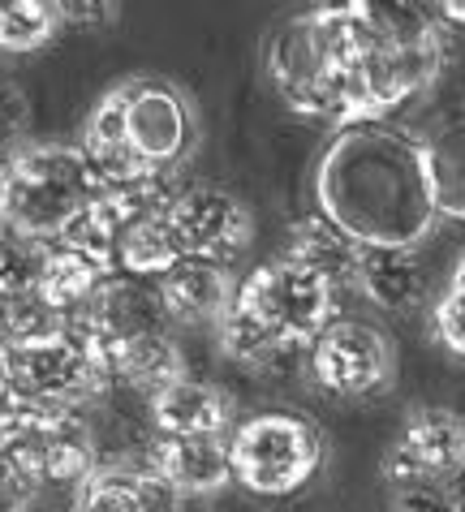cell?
Returning <instances> with one entry per match:
<instances>
[{
	"label": "cell",
	"mask_w": 465,
	"mask_h": 512,
	"mask_svg": "<svg viewBox=\"0 0 465 512\" xmlns=\"http://www.w3.org/2000/svg\"><path fill=\"white\" fill-rule=\"evenodd\" d=\"M315 207L362 250H418L440 220L422 138L384 121L336 130L315 164Z\"/></svg>",
	"instance_id": "6da1fadb"
},
{
	"label": "cell",
	"mask_w": 465,
	"mask_h": 512,
	"mask_svg": "<svg viewBox=\"0 0 465 512\" xmlns=\"http://www.w3.org/2000/svg\"><path fill=\"white\" fill-rule=\"evenodd\" d=\"M199 112L173 78H130L112 87L91 108L82 125L87 160L100 181L138 186V181H168L199 151Z\"/></svg>",
	"instance_id": "7a4b0ae2"
},
{
	"label": "cell",
	"mask_w": 465,
	"mask_h": 512,
	"mask_svg": "<svg viewBox=\"0 0 465 512\" xmlns=\"http://www.w3.org/2000/svg\"><path fill=\"white\" fill-rule=\"evenodd\" d=\"M104 190L78 142H31L0 164V233L52 246Z\"/></svg>",
	"instance_id": "3957f363"
},
{
	"label": "cell",
	"mask_w": 465,
	"mask_h": 512,
	"mask_svg": "<svg viewBox=\"0 0 465 512\" xmlns=\"http://www.w3.org/2000/svg\"><path fill=\"white\" fill-rule=\"evenodd\" d=\"M0 461L18 474L26 487L35 482H78L100 465L95 431L82 409L48 405L35 396L9 392L0 396Z\"/></svg>",
	"instance_id": "277c9868"
},
{
	"label": "cell",
	"mask_w": 465,
	"mask_h": 512,
	"mask_svg": "<svg viewBox=\"0 0 465 512\" xmlns=\"http://www.w3.org/2000/svg\"><path fill=\"white\" fill-rule=\"evenodd\" d=\"M233 482L263 500H289L298 495L323 465V435L315 422L285 409H267L233 426L229 435Z\"/></svg>",
	"instance_id": "5b68a950"
},
{
	"label": "cell",
	"mask_w": 465,
	"mask_h": 512,
	"mask_svg": "<svg viewBox=\"0 0 465 512\" xmlns=\"http://www.w3.org/2000/svg\"><path fill=\"white\" fill-rule=\"evenodd\" d=\"M237 306L280 340L310 349L323 327L336 323V284L293 259H272L237 284Z\"/></svg>",
	"instance_id": "8992f818"
},
{
	"label": "cell",
	"mask_w": 465,
	"mask_h": 512,
	"mask_svg": "<svg viewBox=\"0 0 465 512\" xmlns=\"http://www.w3.org/2000/svg\"><path fill=\"white\" fill-rule=\"evenodd\" d=\"M9 383L35 401L48 405H69L82 409L91 401H100L112 379V353L91 340L87 332H78L74 323L65 327L56 340L31 349H13L9 353Z\"/></svg>",
	"instance_id": "52a82bcc"
},
{
	"label": "cell",
	"mask_w": 465,
	"mask_h": 512,
	"mask_svg": "<svg viewBox=\"0 0 465 512\" xmlns=\"http://www.w3.org/2000/svg\"><path fill=\"white\" fill-rule=\"evenodd\" d=\"M267 78L280 99L310 121H341V65L315 13L289 18L267 39Z\"/></svg>",
	"instance_id": "ba28073f"
},
{
	"label": "cell",
	"mask_w": 465,
	"mask_h": 512,
	"mask_svg": "<svg viewBox=\"0 0 465 512\" xmlns=\"http://www.w3.org/2000/svg\"><path fill=\"white\" fill-rule=\"evenodd\" d=\"M392 375H397V353H392V340L375 323L336 319L310 345V379L328 396H341V401L388 392Z\"/></svg>",
	"instance_id": "9c48e42d"
},
{
	"label": "cell",
	"mask_w": 465,
	"mask_h": 512,
	"mask_svg": "<svg viewBox=\"0 0 465 512\" xmlns=\"http://www.w3.org/2000/svg\"><path fill=\"white\" fill-rule=\"evenodd\" d=\"M168 224L186 259L203 263H224L229 267L237 254L250 246L255 237V216L233 190L199 181L190 190H177V198L168 203Z\"/></svg>",
	"instance_id": "30bf717a"
},
{
	"label": "cell",
	"mask_w": 465,
	"mask_h": 512,
	"mask_svg": "<svg viewBox=\"0 0 465 512\" xmlns=\"http://www.w3.org/2000/svg\"><path fill=\"white\" fill-rule=\"evenodd\" d=\"M465 474V414L440 405L414 409L384 452V478L405 482H448Z\"/></svg>",
	"instance_id": "8fae6325"
},
{
	"label": "cell",
	"mask_w": 465,
	"mask_h": 512,
	"mask_svg": "<svg viewBox=\"0 0 465 512\" xmlns=\"http://www.w3.org/2000/svg\"><path fill=\"white\" fill-rule=\"evenodd\" d=\"M151 422L160 435L177 439H229L233 435V396L203 379H177L151 396Z\"/></svg>",
	"instance_id": "7c38bea8"
},
{
	"label": "cell",
	"mask_w": 465,
	"mask_h": 512,
	"mask_svg": "<svg viewBox=\"0 0 465 512\" xmlns=\"http://www.w3.org/2000/svg\"><path fill=\"white\" fill-rule=\"evenodd\" d=\"M237 284L242 280H233V272L224 263L186 259V263H177L168 276L155 280V289H160V302H164L168 319L216 327L237 306Z\"/></svg>",
	"instance_id": "4fadbf2b"
},
{
	"label": "cell",
	"mask_w": 465,
	"mask_h": 512,
	"mask_svg": "<svg viewBox=\"0 0 465 512\" xmlns=\"http://www.w3.org/2000/svg\"><path fill=\"white\" fill-rule=\"evenodd\" d=\"M427 263L418 250H362L354 289L388 315H410L427 302Z\"/></svg>",
	"instance_id": "5bb4252c"
},
{
	"label": "cell",
	"mask_w": 465,
	"mask_h": 512,
	"mask_svg": "<svg viewBox=\"0 0 465 512\" xmlns=\"http://www.w3.org/2000/svg\"><path fill=\"white\" fill-rule=\"evenodd\" d=\"M147 465L164 474L181 495H211L233 482V461H229V439H177L160 435L151 444Z\"/></svg>",
	"instance_id": "9a60e30c"
},
{
	"label": "cell",
	"mask_w": 465,
	"mask_h": 512,
	"mask_svg": "<svg viewBox=\"0 0 465 512\" xmlns=\"http://www.w3.org/2000/svg\"><path fill=\"white\" fill-rule=\"evenodd\" d=\"M285 259L310 267V272H319L328 284H354L362 246H358V241H349L328 216L310 211V216H302V220L289 229V250H285Z\"/></svg>",
	"instance_id": "2e32d148"
},
{
	"label": "cell",
	"mask_w": 465,
	"mask_h": 512,
	"mask_svg": "<svg viewBox=\"0 0 465 512\" xmlns=\"http://www.w3.org/2000/svg\"><path fill=\"white\" fill-rule=\"evenodd\" d=\"M112 379L147 392V401H151L168 383L186 379V358H181L177 340L168 332H147V336H134L117 345V353H112Z\"/></svg>",
	"instance_id": "e0dca14e"
},
{
	"label": "cell",
	"mask_w": 465,
	"mask_h": 512,
	"mask_svg": "<svg viewBox=\"0 0 465 512\" xmlns=\"http://www.w3.org/2000/svg\"><path fill=\"white\" fill-rule=\"evenodd\" d=\"M104 280H112L95 259H87L82 250L52 241L44 254V280H39V297L48 306H56L65 319H74L82 306H91V297L104 289Z\"/></svg>",
	"instance_id": "ac0fdd59"
},
{
	"label": "cell",
	"mask_w": 465,
	"mask_h": 512,
	"mask_svg": "<svg viewBox=\"0 0 465 512\" xmlns=\"http://www.w3.org/2000/svg\"><path fill=\"white\" fill-rule=\"evenodd\" d=\"M216 340H220L224 358L246 366V371H259V375H280L302 353L298 345H289V340H280L276 332H267V327L255 315H246L242 306H233L229 315L216 323Z\"/></svg>",
	"instance_id": "d6986e66"
},
{
	"label": "cell",
	"mask_w": 465,
	"mask_h": 512,
	"mask_svg": "<svg viewBox=\"0 0 465 512\" xmlns=\"http://www.w3.org/2000/svg\"><path fill=\"white\" fill-rule=\"evenodd\" d=\"M422 147H427L431 190L440 216L465 220V117L444 121L431 138H422Z\"/></svg>",
	"instance_id": "ffe728a7"
},
{
	"label": "cell",
	"mask_w": 465,
	"mask_h": 512,
	"mask_svg": "<svg viewBox=\"0 0 465 512\" xmlns=\"http://www.w3.org/2000/svg\"><path fill=\"white\" fill-rule=\"evenodd\" d=\"M177 263H186L173 224H168V211H155V216L138 220L121 241L117 254V276H134V280H160L168 276Z\"/></svg>",
	"instance_id": "44dd1931"
},
{
	"label": "cell",
	"mask_w": 465,
	"mask_h": 512,
	"mask_svg": "<svg viewBox=\"0 0 465 512\" xmlns=\"http://www.w3.org/2000/svg\"><path fill=\"white\" fill-rule=\"evenodd\" d=\"M65 327H69V319L56 306H48L39 293L0 297V345H5L9 353L44 345V340H56Z\"/></svg>",
	"instance_id": "7402d4cb"
},
{
	"label": "cell",
	"mask_w": 465,
	"mask_h": 512,
	"mask_svg": "<svg viewBox=\"0 0 465 512\" xmlns=\"http://www.w3.org/2000/svg\"><path fill=\"white\" fill-rule=\"evenodd\" d=\"M74 512H147L138 495V465L100 461L74 487Z\"/></svg>",
	"instance_id": "603a6c76"
},
{
	"label": "cell",
	"mask_w": 465,
	"mask_h": 512,
	"mask_svg": "<svg viewBox=\"0 0 465 512\" xmlns=\"http://www.w3.org/2000/svg\"><path fill=\"white\" fill-rule=\"evenodd\" d=\"M56 31H61V9L48 0H0V52H39L52 44Z\"/></svg>",
	"instance_id": "cb8c5ba5"
},
{
	"label": "cell",
	"mask_w": 465,
	"mask_h": 512,
	"mask_svg": "<svg viewBox=\"0 0 465 512\" xmlns=\"http://www.w3.org/2000/svg\"><path fill=\"white\" fill-rule=\"evenodd\" d=\"M44 254H48L44 241L0 233V297L39 293V280H44Z\"/></svg>",
	"instance_id": "d4e9b609"
},
{
	"label": "cell",
	"mask_w": 465,
	"mask_h": 512,
	"mask_svg": "<svg viewBox=\"0 0 465 512\" xmlns=\"http://www.w3.org/2000/svg\"><path fill=\"white\" fill-rule=\"evenodd\" d=\"M431 327H435V340H440L448 353L465 358V263H457L448 289L440 293V302H435Z\"/></svg>",
	"instance_id": "484cf974"
},
{
	"label": "cell",
	"mask_w": 465,
	"mask_h": 512,
	"mask_svg": "<svg viewBox=\"0 0 465 512\" xmlns=\"http://www.w3.org/2000/svg\"><path fill=\"white\" fill-rule=\"evenodd\" d=\"M31 125V108H26V95L18 91L5 69H0V164L9 160L13 151H22V134Z\"/></svg>",
	"instance_id": "4316f807"
},
{
	"label": "cell",
	"mask_w": 465,
	"mask_h": 512,
	"mask_svg": "<svg viewBox=\"0 0 465 512\" xmlns=\"http://www.w3.org/2000/svg\"><path fill=\"white\" fill-rule=\"evenodd\" d=\"M388 512H461V495L444 482H405L392 495Z\"/></svg>",
	"instance_id": "83f0119b"
},
{
	"label": "cell",
	"mask_w": 465,
	"mask_h": 512,
	"mask_svg": "<svg viewBox=\"0 0 465 512\" xmlns=\"http://www.w3.org/2000/svg\"><path fill=\"white\" fill-rule=\"evenodd\" d=\"M61 9V26H108L117 18V5H91V0H82V5H56Z\"/></svg>",
	"instance_id": "f1b7e54d"
},
{
	"label": "cell",
	"mask_w": 465,
	"mask_h": 512,
	"mask_svg": "<svg viewBox=\"0 0 465 512\" xmlns=\"http://www.w3.org/2000/svg\"><path fill=\"white\" fill-rule=\"evenodd\" d=\"M440 18L465 26V0H444V5H440Z\"/></svg>",
	"instance_id": "f546056e"
},
{
	"label": "cell",
	"mask_w": 465,
	"mask_h": 512,
	"mask_svg": "<svg viewBox=\"0 0 465 512\" xmlns=\"http://www.w3.org/2000/svg\"><path fill=\"white\" fill-rule=\"evenodd\" d=\"M9 392V349L0 345V396Z\"/></svg>",
	"instance_id": "4dcf8cb0"
},
{
	"label": "cell",
	"mask_w": 465,
	"mask_h": 512,
	"mask_svg": "<svg viewBox=\"0 0 465 512\" xmlns=\"http://www.w3.org/2000/svg\"><path fill=\"white\" fill-rule=\"evenodd\" d=\"M0 512H22V504H0Z\"/></svg>",
	"instance_id": "1f68e13d"
},
{
	"label": "cell",
	"mask_w": 465,
	"mask_h": 512,
	"mask_svg": "<svg viewBox=\"0 0 465 512\" xmlns=\"http://www.w3.org/2000/svg\"><path fill=\"white\" fill-rule=\"evenodd\" d=\"M461 263H465V259H461Z\"/></svg>",
	"instance_id": "d6a6232c"
}]
</instances>
